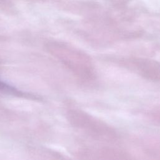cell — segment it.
<instances>
[{"instance_id": "obj_1", "label": "cell", "mask_w": 160, "mask_h": 160, "mask_svg": "<svg viewBox=\"0 0 160 160\" xmlns=\"http://www.w3.org/2000/svg\"><path fill=\"white\" fill-rule=\"evenodd\" d=\"M73 119L81 130L94 138L109 141L117 138L116 132L112 127L84 111H74Z\"/></svg>"}, {"instance_id": "obj_2", "label": "cell", "mask_w": 160, "mask_h": 160, "mask_svg": "<svg viewBox=\"0 0 160 160\" xmlns=\"http://www.w3.org/2000/svg\"><path fill=\"white\" fill-rule=\"evenodd\" d=\"M92 153L98 160H133L125 152L113 149H101Z\"/></svg>"}]
</instances>
